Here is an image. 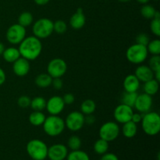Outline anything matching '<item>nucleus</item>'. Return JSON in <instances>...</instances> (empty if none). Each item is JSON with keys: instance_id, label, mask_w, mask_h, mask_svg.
Returning a JSON list of instances; mask_svg holds the SVG:
<instances>
[{"instance_id": "nucleus-10", "label": "nucleus", "mask_w": 160, "mask_h": 160, "mask_svg": "<svg viewBox=\"0 0 160 160\" xmlns=\"http://www.w3.org/2000/svg\"><path fill=\"white\" fill-rule=\"evenodd\" d=\"M48 73L52 78H62L67 71V64L61 58H55L49 61L47 66Z\"/></svg>"}, {"instance_id": "nucleus-20", "label": "nucleus", "mask_w": 160, "mask_h": 160, "mask_svg": "<svg viewBox=\"0 0 160 160\" xmlns=\"http://www.w3.org/2000/svg\"><path fill=\"white\" fill-rule=\"evenodd\" d=\"M122 132L125 138H132L135 137L138 133V124L134 123L131 120L123 123Z\"/></svg>"}, {"instance_id": "nucleus-35", "label": "nucleus", "mask_w": 160, "mask_h": 160, "mask_svg": "<svg viewBox=\"0 0 160 160\" xmlns=\"http://www.w3.org/2000/svg\"><path fill=\"white\" fill-rule=\"evenodd\" d=\"M148 67L153 70V71H156V70H160V56L159 55L157 56H152L151 59H149V63H148Z\"/></svg>"}, {"instance_id": "nucleus-32", "label": "nucleus", "mask_w": 160, "mask_h": 160, "mask_svg": "<svg viewBox=\"0 0 160 160\" xmlns=\"http://www.w3.org/2000/svg\"><path fill=\"white\" fill-rule=\"evenodd\" d=\"M81 145H82V142H81V139L78 136L72 135L69 138L68 142H67V145H68L69 148L71 149L72 151L80 149Z\"/></svg>"}, {"instance_id": "nucleus-14", "label": "nucleus", "mask_w": 160, "mask_h": 160, "mask_svg": "<svg viewBox=\"0 0 160 160\" xmlns=\"http://www.w3.org/2000/svg\"><path fill=\"white\" fill-rule=\"evenodd\" d=\"M68 155V149L63 144H55L48 148L47 157L50 160H64Z\"/></svg>"}, {"instance_id": "nucleus-12", "label": "nucleus", "mask_w": 160, "mask_h": 160, "mask_svg": "<svg viewBox=\"0 0 160 160\" xmlns=\"http://www.w3.org/2000/svg\"><path fill=\"white\" fill-rule=\"evenodd\" d=\"M65 106L62 97L54 95V96H52L48 101H46L45 109H47L50 115L59 116V114H60L63 111Z\"/></svg>"}, {"instance_id": "nucleus-17", "label": "nucleus", "mask_w": 160, "mask_h": 160, "mask_svg": "<svg viewBox=\"0 0 160 160\" xmlns=\"http://www.w3.org/2000/svg\"><path fill=\"white\" fill-rule=\"evenodd\" d=\"M134 75L140 82H146L154 78V71L147 65H139L136 68Z\"/></svg>"}, {"instance_id": "nucleus-7", "label": "nucleus", "mask_w": 160, "mask_h": 160, "mask_svg": "<svg viewBox=\"0 0 160 160\" xmlns=\"http://www.w3.org/2000/svg\"><path fill=\"white\" fill-rule=\"evenodd\" d=\"M120 129L117 122L108 121L103 123L99 129L100 138L108 142H112L119 137Z\"/></svg>"}, {"instance_id": "nucleus-41", "label": "nucleus", "mask_w": 160, "mask_h": 160, "mask_svg": "<svg viewBox=\"0 0 160 160\" xmlns=\"http://www.w3.org/2000/svg\"><path fill=\"white\" fill-rule=\"evenodd\" d=\"M142 117H143V116H142V113H140V112H134L132 117H131V120L132 122H134V123H136V124H138V123H140L141 122H142Z\"/></svg>"}, {"instance_id": "nucleus-29", "label": "nucleus", "mask_w": 160, "mask_h": 160, "mask_svg": "<svg viewBox=\"0 0 160 160\" xmlns=\"http://www.w3.org/2000/svg\"><path fill=\"white\" fill-rule=\"evenodd\" d=\"M138 94L137 92H125L122 96L121 101L123 104L129 106L131 107H134L135 103L136 98H137Z\"/></svg>"}, {"instance_id": "nucleus-49", "label": "nucleus", "mask_w": 160, "mask_h": 160, "mask_svg": "<svg viewBox=\"0 0 160 160\" xmlns=\"http://www.w3.org/2000/svg\"></svg>"}, {"instance_id": "nucleus-5", "label": "nucleus", "mask_w": 160, "mask_h": 160, "mask_svg": "<svg viewBox=\"0 0 160 160\" xmlns=\"http://www.w3.org/2000/svg\"><path fill=\"white\" fill-rule=\"evenodd\" d=\"M148 55L147 47L138 43L131 45L126 52L127 59L130 62L136 65L143 63L148 58Z\"/></svg>"}, {"instance_id": "nucleus-28", "label": "nucleus", "mask_w": 160, "mask_h": 160, "mask_svg": "<svg viewBox=\"0 0 160 160\" xmlns=\"http://www.w3.org/2000/svg\"><path fill=\"white\" fill-rule=\"evenodd\" d=\"M67 160H90V158L85 152L78 149L68 153Z\"/></svg>"}, {"instance_id": "nucleus-27", "label": "nucleus", "mask_w": 160, "mask_h": 160, "mask_svg": "<svg viewBox=\"0 0 160 160\" xmlns=\"http://www.w3.org/2000/svg\"><path fill=\"white\" fill-rule=\"evenodd\" d=\"M33 21H34V17L30 12H21L18 17V23L24 28L31 26L33 23Z\"/></svg>"}, {"instance_id": "nucleus-11", "label": "nucleus", "mask_w": 160, "mask_h": 160, "mask_svg": "<svg viewBox=\"0 0 160 160\" xmlns=\"http://www.w3.org/2000/svg\"><path fill=\"white\" fill-rule=\"evenodd\" d=\"M133 113H134V111H133L132 107L121 103L114 109L113 117L117 123L123 124L131 120Z\"/></svg>"}, {"instance_id": "nucleus-3", "label": "nucleus", "mask_w": 160, "mask_h": 160, "mask_svg": "<svg viewBox=\"0 0 160 160\" xmlns=\"http://www.w3.org/2000/svg\"><path fill=\"white\" fill-rule=\"evenodd\" d=\"M42 127L45 134L50 137L60 135L66 128L64 120L59 116L55 115H50L46 117Z\"/></svg>"}, {"instance_id": "nucleus-43", "label": "nucleus", "mask_w": 160, "mask_h": 160, "mask_svg": "<svg viewBox=\"0 0 160 160\" xmlns=\"http://www.w3.org/2000/svg\"><path fill=\"white\" fill-rule=\"evenodd\" d=\"M6 80V75L4 70L0 67V86L2 85Z\"/></svg>"}, {"instance_id": "nucleus-46", "label": "nucleus", "mask_w": 160, "mask_h": 160, "mask_svg": "<svg viewBox=\"0 0 160 160\" xmlns=\"http://www.w3.org/2000/svg\"><path fill=\"white\" fill-rule=\"evenodd\" d=\"M136 1H137L138 2L140 3V4L145 5V4H147V3L149 2V0H136Z\"/></svg>"}, {"instance_id": "nucleus-44", "label": "nucleus", "mask_w": 160, "mask_h": 160, "mask_svg": "<svg viewBox=\"0 0 160 160\" xmlns=\"http://www.w3.org/2000/svg\"><path fill=\"white\" fill-rule=\"evenodd\" d=\"M34 2L38 6H45L49 2L50 0H34Z\"/></svg>"}, {"instance_id": "nucleus-9", "label": "nucleus", "mask_w": 160, "mask_h": 160, "mask_svg": "<svg viewBox=\"0 0 160 160\" xmlns=\"http://www.w3.org/2000/svg\"><path fill=\"white\" fill-rule=\"evenodd\" d=\"M64 122L67 129L73 132H77L82 129L84 125L85 124L84 115L79 111H73L67 115Z\"/></svg>"}, {"instance_id": "nucleus-48", "label": "nucleus", "mask_w": 160, "mask_h": 160, "mask_svg": "<svg viewBox=\"0 0 160 160\" xmlns=\"http://www.w3.org/2000/svg\"><path fill=\"white\" fill-rule=\"evenodd\" d=\"M154 1H159V0H154Z\"/></svg>"}, {"instance_id": "nucleus-24", "label": "nucleus", "mask_w": 160, "mask_h": 160, "mask_svg": "<svg viewBox=\"0 0 160 160\" xmlns=\"http://www.w3.org/2000/svg\"><path fill=\"white\" fill-rule=\"evenodd\" d=\"M96 109V104L92 99H86L81 103V111L84 116L93 114Z\"/></svg>"}, {"instance_id": "nucleus-18", "label": "nucleus", "mask_w": 160, "mask_h": 160, "mask_svg": "<svg viewBox=\"0 0 160 160\" xmlns=\"http://www.w3.org/2000/svg\"><path fill=\"white\" fill-rule=\"evenodd\" d=\"M140 83L135 75L129 74L123 80V88L127 92H137L140 88Z\"/></svg>"}, {"instance_id": "nucleus-19", "label": "nucleus", "mask_w": 160, "mask_h": 160, "mask_svg": "<svg viewBox=\"0 0 160 160\" xmlns=\"http://www.w3.org/2000/svg\"><path fill=\"white\" fill-rule=\"evenodd\" d=\"M2 56L4 60L9 63H13L17 59L20 57L19 49L15 47H9L7 48H5Z\"/></svg>"}, {"instance_id": "nucleus-31", "label": "nucleus", "mask_w": 160, "mask_h": 160, "mask_svg": "<svg viewBox=\"0 0 160 160\" xmlns=\"http://www.w3.org/2000/svg\"><path fill=\"white\" fill-rule=\"evenodd\" d=\"M147 50L148 52L152 56H157L160 54V40L159 39H154L148 42L147 45Z\"/></svg>"}, {"instance_id": "nucleus-47", "label": "nucleus", "mask_w": 160, "mask_h": 160, "mask_svg": "<svg viewBox=\"0 0 160 160\" xmlns=\"http://www.w3.org/2000/svg\"><path fill=\"white\" fill-rule=\"evenodd\" d=\"M119 2H128L131 1V0H118Z\"/></svg>"}, {"instance_id": "nucleus-2", "label": "nucleus", "mask_w": 160, "mask_h": 160, "mask_svg": "<svg viewBox=\"0 0 160 160\" xmlns=\"http://www.w3.org/2000/svg\"><path fill=\"white\" fill-rule=\"evenodd\" d=\"M142 128L148 136L157 135L160 131V116L158 112L149 111L144 114L142 120Z\"/></svg>"}, {"instance_id": "nucleus-30", "label": "nucleus", "mask_w": 160, "mask_h": 160, "mask_svg": "<svg viewBox=\"0 0 160 160\" xmlns=\"http://www.w3.org/2000/svg\"><path fill=\"white\" fill-rule=\"evenodd\" d=\"M156 12V9L151 5H148V3L143 5L141 9V14L146 20H152L154 18Z\"/></svg>"}, {"instance_id": "nucleus-40", "label": "nucleus", "mask_w": 160, "mask_h": 160, "mask_svg": "<svg viewBox=\"0 0 160 160\" xmlns=\"http://www.w3.org/2000/svg\"><path fill=\"white\" fill-rule=\"evenodd\" d=\"M102 157L100 160H119L118 156L114 153L111 152H106L105 154L102 155Z\"/></svg>"}, {"instance_id": "nucleus-26", "label": "nucleus", "mask_w": 160, "mask_h": 160, "mask_svg": "<svg viewBox=\"0 0 160 160\" xmlns=\"http://www.w3.org/2000/svg\"><path fill=\"white\" fill-rule=\"evenodd\" d=\"M109 150V142L100 138L94 144V151L98 155H103Z\"/></svg>"}, {"instance_id": "nucleus-21", "label": "nucleus", "mask_w": 160, "mask_h": 160, "mask_svg": "<svg viewBox=\"0 0 160 160\" xmlns=\"http://www.w3.org/2000/svg\"><path fill=\"white\" fill-rule=\"evenodd\" d=\"M52 81V78L47 73H40L34 79V83L37 85V87L40 88H46L51 86Z\"/></svg>"}, {"instance_id": "nucleus-15", "label": "nucleus", "mask_w": 160, "mask_h": 160, "mask_svg": "<svg viewBox=\"0 0 160 160\" xmlns=\"http://www.w3.org/2000/svg\"><path fill=\"white\" fill-rule=\"evenodd\" d=\"M31 70V64L28 59L20 56L12 63V71L17 77H25L29 73Z\"/></svg>"}, {"instance_id": "nucleus-34", "label": "nucleus", "mask_w": 160, "mask_h": 160, "mask_svg": "<svg viewBox=\"0 0 160 160\" xmlns=\"http://www.w3.org/2000/svg\"><path fill=\"white\" fill-rule=\"evenodd\" d=\"M150 23V30L156 37L160 36V19L153 18Z\"/></svg>"}, {"instance_id": "nucleus-22", "label": "nucleus", "mask_w": 160, "mask_h": 160, "mask_svg": "<svg viewBox=\"0 0 160 160\" xmlns=\"http://www.w3.org/2000/svg\"><path fill=\"white\" fill-rule=\"evenodd\" d=\"M159 81H156L155 78L144 83V93L151 95V96L156 95L157 92H159Z\"/></svg>"}, {"instance_id": "nucleus-16", "label": "nucleus", "mask_w": 160, "mask_h": 160, "mask_svg": "<svg viewBox=\"0 0 160 160\" xmlns=\"http://www.w3.org/2000/svg\"><path fill=\"white\" fill-rule=\"evenodd\" d=\"M86 17L81 8H78L76 12L70 17V25L73 29L80 30L85 25Z\"/></svg>"}, {"instance_id": "nucleus-38", "label": "nucleus", "mask_w": 160, "mask_h": 160, "mask_svg": "<svg viewBox=\"0 0 160 160\" xmlns=\"http://www.w3.org/2000/svg\"><path fill=\"white\" fill-rule=\"evenodd\" d=\"M52 86L56 90H60L62 88V86H63V82L61 80L60 78H52Z\"/></svg>"}, {"instance_id": "nucleus-1", "label": "nucleus", "mask_w": 160, "mask_h": 160, "mask_svg": "<svg viewBox=\"0 0 160 160\" xmlns=\"http://www.w3.org/2000/svg\"><path fill=\"white\" fill-rule=\"evenodd\" d=\"M18 49L21 57L28 61L35 60L42 53V44L40 39L35 36H29L19 44Z\"/></svg>"}, {"instance_id": "nucleus-6", "label": "nucleus", "mask_w": 160, "mask_h": 160, "mask_svg": "<svg viewBox=\"0 0 160 160\" xmlns=\"http://www.w3.org/2000/svg\"><path fill=\"white\" fill-rule=\"evenodd\" d=\"M32 32L34 36L40 40L50 37L52 34L54 32L53 21L45 17L38 19L33 23Z\"/></svg>"}, {"instance_id": "nucleus-25", "label": "nucleus", "mask_w": 160, "mask_h": 160, "mask_svg": "<svg viewBox=\"0 0 160 160\" xmlns=\"http://www.w3.org/2000/svg\"><path fill=\"white\" fill-rule=\"evenodd\" d=\"M30 106L34 111H42L46 106V100L42 96H36L31 99Z\"/></svg>"}, {"instance_id": "nucleus-39", "label": "nucleus", "mask_w": 160, "mask_h": 160, "mask_svg": "<svg viewBox=\"0 0 160 160\" xmlns=\"http://www.w3.org/2000/svg\"><path fill=\"white\" fill-rule=\"evenodd\" d=\"M62 100H63L65 105H71L74 102L75 97L73 94L67 93L62 97Z\"/></svg>"}, {"instance_id": "nucleus-36", "label": "nucleus", "mask_w": 160, "mask_h": 160, "mask_svg": "<svg viewBox=\"0 0 160 160\" xmlns=\"http://www.w3.org/2000/svg\"><path fill=\"white\" fill-rule=\"evenodd\" d=\"M31 98L29 96H28V95H21L17 99V105L20 108L26 109V108L29 107L31 106Z\"/></svg>"}, {"instance_id": "nucleus-4", "label": "nucleus", "mask_w": 160, "mask_h": 160, "mask_svg": "<svg viewBox=\"0 0 160 160\" xmlns=\"http://www.w3.org/2000/svg\"><path fill=\"white\" fill-rule=\"evenodd\" d=\"M46 144L40 139H32L26 145V151L28 156L33 160H45L48 155Z\"/></svg>"}, {"instance_id": "nucleus-45", "label": "nucleus", "mask_w": 160, "mask_h": 160, "mask_svg": "<svg viewBox=\"0 0 160 160\" xmlns=\"http://www.w3.org/2000/svg\"><path fill=\"white\" fill-rule=\"evenodd\" d=\"M5 48H5L4 44L2 43V42H0V56H2V53H3V52H4Z\"/></svg>"}, {"instance_id": "nucleus-33", "label": "nucleus", "mask_w": 160, "mask_h": 160, "mask_svg": "<svg viewBox=\"0 0 160 160\" xmlns=\"http://www.w3.org/2000/svg\"><path fill=\"white\" fill-rule=\"evenodd\" d=\"M67 24L64 20H58L53 22V31L59 34H62L67 31Z\"/></svg>"}, {"instance_id": "nucleus-8", "label": "nucleus", "mask_w": 160, "mask_h": 160, "mask_svg": "<svg viewBox=\"0 0 160 160\" xmlns=\"http://www.w3.org/2000/svg\"><path fill=\"white\" fill-rule=\"evenodd\" d=\"M26 28L19 23H14L7 29L6 38L8 42L12 45H19L26 38Z\"/></svg>"}, {"instance_id": "nucleus-37", "label": "nucleus", "mask_w": 160, "mask_h": 160, "mask_svg": "<svg viewBox=\"0 0 160 160\" xmlns=\"http://www.w3.org/2000/svg\"><path fill=\"white\" fill-rule=\"evenodd\" d=\"M135 40H136V43L140 44V45H145V46H147L148 42H150L149 37H148V34H145V33H141V34H138Z\"/></svg>"}, {"instance_id": "nucleus-23", "label": "nucleus", "mask_w": 160, "mask_h": 160, "mask_svg": "<svg viewBox=\"0 0 160 160\" xmlns=\"http://www.w3.org/2000/svg\"><path fill=\"white\" fill-rule=\"evenodd\" d=\"M45 114L42 112V111H34L31 112L29 116V120L30 123L34 127H40L42 126V124L45 122Z\"/></svg>"}, {"instance_id": "nucleus-42", "label": "nucleus", "mask_w": 160, "mask_h": 160, "mask_svg": "<svg viewBox=\"0 0 160 160\" xmlns=\"http://www.w3.org/2000/svg\"><path fill=\"white\" fill-rule=\"evenodd\" d=\"M95 123V117L93 114L84 116V123L88 125H93Z\"/></svg>"}, {"instance_id": "nucleus-13", "label": "nucleus", "mask_w": 160, "mask_h": 160, "mask_svg": "<svg viewBox=\"0 0 160 160\" xmlns=\"http://www.w3.org/2000/svg\"><path fill=\"white\" fill-rule=\"evenodd\" d=\"M152 98L151 95L143 93L138 95L134 107L140 113H146L149 112L152 106Z\"/></svg>"}]
</instances>
